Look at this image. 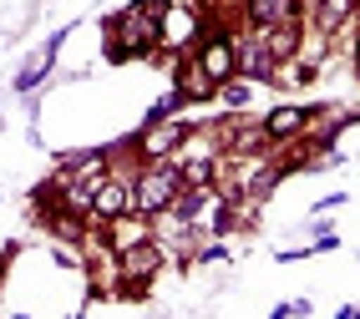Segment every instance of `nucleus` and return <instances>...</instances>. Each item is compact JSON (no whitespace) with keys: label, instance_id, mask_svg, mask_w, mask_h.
Returning <instances> with one entry per match:
<instances>
[{"label":"nucleus","instance_id":"obj_2","mask_svg":"<svg viewBox=\"0 0 360 319\" xmlns=\"http://www.w3.org/2000/svg\"><path fill=\"white\" fill-rule=\"evenodd\" d=\"M153 243H158V254L162 259H188L193 254V243H198V233H193V223L178 213V208H167V213H158L153 218Z\"/></svg>","mask_w":360,"mask_h":319},{"label":"nucleus","instance_id":"obj_16","mask_svg":"<svg viewBox=\"0 0 360 319\" xmlns=\"http://www.w3.org/2000/svg\"><path fill=\"white\" fill-rule=\"evenodd\" d=\"M208 6H219V0H208Z\"/></svg>","mask_w":360,"mask_h":319},{"label":"nucleus","instance_id":"obj_5","mask_svg":"<svg viewBox=\"0 0 360 319\" xmlns=\"http://www.w3.org/2000/svg\"><path fill=\"white\" fill-rule=\"evenodd\" d=\"M198 71L219 86V82H229L233 77V46H229V36H208V41H198Z\"/></svg>","mask_w":360,"mask_h":319},{"label":"nucleus","instance_id":"obj_9","mask_svg":"<svg viewBox=\"0 0 360 319\" xmlns=\"http://www.w3.org/2000/svg\"><path fill=\"white\" fill-rule=\"evenodd\" d=\"M249 20L259 31H269V26H295L300 20V6L295 0H249Z\"/></svg>","mask_w":360,"mask_h":319},{"label":"nucleus","instance_id":"obj_7","mask_svg":"<svg viewBox=\"0 0 360 319\" xmlns=\"http://www.w3.org/2000/svg\"><path fill=\"white\" fill-rule=\"evenodd\" d=\"M102 233H107V243H112L117 254H127V249H137V243H148V238H153V218H142V213H122V218H112Z\"/></svg>","mask_w":360,"mask_h":319},{"label":"nucleus","instance_id":"obj_12","mask_svg":"<svg viewBox=\"0 0 360 319\" xmlns=\"http://www.w3.org/2000/svg\"><path fill=\"white\" fill-rule=\"evenodd\" d=\"M350 11H355V0H325V6L309 15V20H315V31H320V36H335V31H340L345 20H350Z\"/></svg>","mask_w":360,"mask_h":319},{"label":"nucleus","instance_id":"obj_4","mask_svg":"<svg viewBox=\"0 0 360 319\" xmlns=\"http://www.w3.org/2000/svg\"><path fill=\"white\" fill-rule=\"evenodd\" d=\"M112 41H117V56L148 51V46L158 41V20L142 11V6H132V11H122V15L112 20Z\"/></svg>","mask_w":360,"mask_h":319},{"label":"nucleus","instance_id":"obj_6","mask_svg":"<svg viewBox=\"0 0 360 319\" xmlns=\"http://www.w3.org/2000/svg\"><path fill=\"white\" fill-rule=\"evenodd\" d=\"M219 157H224V127H213V132H183L178 152H173L178 167H188V162H219Z\"/></svg>","mask_w":360,"mask_h":319},{"label":"nucleus","instance_id":"obj_11","mask_svg":"<svg viewBox=\"0 0 360 319\" xmlns=\"http://www.w3.org/2000/svg\"><path fill=\"white\" fill-rule=\"evenodd\" d=\"M304 122H309V117H304L300 107H279L269 122H264V137H269V142H290V137L304 132Z\"/></svg>","mask_w":360,"mask_h":319},{"label":"nucleus","instance_id":"obj_8","mask_svg":"<svg viewBox=\"0 0 360 319\" xmlns=\"http://www.w3.org/2000/svg\"><path fill=\"white\" fill-rule=\"evenodd\" d=\"M183 132H188V122H158V127H148V137H142V157H153V162L173 157Z\"/></svg>","mask_w":360,"mask_h":319},{"label":"nucleus","instance_id":"obj_15","mask_svg":"<svg viewBox=\"0 0 360 319\" xmlns=\"http://www.w3.org/2000/svg\"><path fill=\"white\" fill-rule=\"evenodd\" d=\"M340 319H360V309H350V314H340Z\"/></svg>","mask_w":360,"mask_h":319},{"label":"nucleus","instance_id":"obj_13","mask_svg":"<svg viewBox=\"0 0 360 319\" xmlns=\"http://www.w3.org/2000/svg\"><path fill=\"white\" fill-rule=\"evenodd\" d=\"M264 46H269L274 61L295 56V51H300V20H295V26H269V31H264Z\"/></svg>","mask_w":360,"mask_h":319},{"label":"nucleus","instance_id":"obj_3","mask_svg":"<svg viewBox=\"0 0 360 319\" xmlns=\"http://www.w3.org/2000/svg\"><path fill=\"white\" fill-rule=\"evenodd\" d=\"M198 11L188 6V0H173L167 15L158 20V46L162 51H188V46H198Z\"/></svg>","mask_w":360,"mask_h":319},{"label":"nucleus","instance_id":"obj_14","mask_svg":"<svg viewBox=\"0 0 360 319\" xmlns=\"http://www.w3.org/2000/svg\"><path fill=\"white\" fill-rule=\"evenodd\" d=\"M295 6H300V11H304V15H315V11H320V6H325V0H295Z\"/></svg>","mask_w":360,"mask_h":319},{"label":"nucleus","instance_id":"obj_10","mask_svg":"<svg viewBox=\"0 0 360 319\" xmlns=\"http://www.w3.org/2000/svg\"><path fill=\"white\" fill-rule=\"evenodd\" d=\"M122 259V284H142L153 274V268L162 263V254H158V243L148 238V243H137V249H127V254H117Z\"/></svg>","mask_w":360,"mask_h":319},{"label":"nucleus","instance_id":"obj_1","mask_svg":"<svg viewBox=\"0 0 360 319\" xmlns=\"http://www.w3.org/2000/svg\"><path fill=\"white\" fill-rule=\"evenodd\" d=\"M178 193H183V178H178V167L173 157H162V162H148L142 167V178L132 183V213L142 218H158L178 203Z\"/></svg>","mask_w":360,"mask_h":319}]
</instances>
